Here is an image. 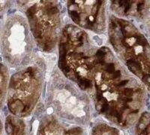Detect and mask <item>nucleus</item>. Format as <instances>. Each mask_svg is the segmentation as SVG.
Returning <instances> with one entry per match:
<instances>
[{"label": "nucleus", "instance_id": "nucleus-1", "mask_svg": "<svg viewBox=\"0 0 150 135\" xmlns=\"http://www.w3.org/2000/svg\"><path fill=\"white\" fill-rule=\"evenodd\" d=\"M28 40L25 20L18 15L9 18L3 30L2 48L5 60L11 66H20L25 63Z\"/></svg>", "mask_w": 150, "mask_h": 135}, {"label": "nucleus", "instance_id": "nucleus-2", "mask_svg": "<svg viewBox=\"0 0 150 135\" xmlns=\"http://www.w3.org/2000/svg\"><path fill=\"white\" fill-rule=\"evenodd\" d=\"M8 83V71L3 65L0 64V105L5 95Z\"/></svg>", "mask_w": 150, "mask_h": 135}]
</instances>
